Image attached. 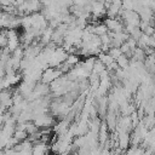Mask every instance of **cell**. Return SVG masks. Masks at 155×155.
<instances>
[{
    "instance_id": "4",
    "label": "cell",
    "mask_w": 155,
    "mask_h": 155,
    "mask_svg": "<svg viewBox=\"0 0 155 155\" xmlns=\"http://www.w3.org/2000/svg\"><path fill=\"white\" fill-rule=\"evenodd\" d=\"M33 124L38 127V128H48L51 126L54 125V119L52 115H48V114H45V115H41V116H38L33 120Z\"/></svg>"
},
{
    "instance_id": "8",
    "label": "cell",
    "mask_w": 155,
    "mask_h": 155,
    "mask_svg": "<svg viewBox=\"0 0 155 155\" xmlns=\"http://www.w3.org/2000/svg\"><path fill=\"white\" fill-rule=\"evenodd\" d=\"M114 61L115 59H117L122 53H121V51H120V47H110L109 50H108V52H107Z\"/></svg>"
},
{
    "instance_id": "7",
    "label": "cell",
    "mask_w": 155,
    "mask_h": 155,
    "mask_svg": "<svg viewBox=\"0 0 155 155\" xmlns=\"http://www.w3.org/2000/svg\"><path fill=\"white\" fill-rule=\"evenodd\" d=\"M107 68L104 67V64L103 63H101L97 58H96V62H94V65H93V69H92V73H94V74H97V75H99L102 71H104Z\"/></svg>"
},
{
    "instance_id": "9",
    "label": "cell",
    "mask_w": 155,
    "mask_h": 155,
    "mask_svg": "<svg viewBox=\"0 0 155 155\" xmlns=\"http://www.w3.org/2000/svg\"><path fill=\"white\" fill-rule=\"evenodd\" d=\"M154 80H155V74H154Z\"/></svg>"
},
{
    "instance_id": "6",
    "label": "cell",
    "mask_w": 155,
    "mask_h": 155,
    "mask_svg": "<svg viewBox=\"0 0 155 155\" xmlns=\"http://www.w3.org/2000/svg\"><path fill=\"white\" fill-rule=\"evenodd\" d=\"M115 62H116V64L120 69H127L128 65H130V58L125 54H121L117 59H115Z\"/></svg>"
},
{
    "instance_id": "1",
    "label": "cell",
    "mask_w": 155,
    "mask_h": 155,
    "mask_svg": "<svg viewBox=\"0 0 155 155\" xmlns=\"http://www.w3.org/2000/svg\"><path fill=\"white\" fill-rule=\"evenodd\" d=\"M67 57H68V53L65 52V50H64L62 46H61V47H57V48L53 51V53L51 54V57H50L48 67H50V68H58L62 63L65 62Z\"/></svg>"
},
{
    "instance_id": "3",
    "label": "cell",
    "mask_w": 155,
    "mask_h": 155,
    "mask_svg": "<svg viewBox=\"0 0 155 155\" xmlns=\"http://www.w3.org/2000/svg\"><path fill=\"white\" fill-rule=\"evenodd\" d=\"M110 33H120L125 31V25L120 18H105L103 22Z\"/></svg>"
},
{
    "instance_id": "5",
    "label": "cell",
    "mask_w": 155,
    "mask_h": 155,
    "mask_svg": "<svg viewBox=\"0 0 155 155\" xmlns=\"http://www.w3.org/2000/svg\"><path fill=\"white\" fill-rule=\"evenodd\" d=\"M97 59H98L101 63H103L105 68H107V67H109L111 63H114V62H115V61H114V59H113V58H111L107 52H101V53L98 54V58H97Z\"/></svg>"
},
{
    "instance_id": "2",
    "label": "cell",
    "mask_w": 155,
    "mask_h": 155,
    "mask_svg": "<svg viewBox=\"0 0 155 155\" xmlns=\"http://www.w3.org/2000/svg\"><path fill=\"white\" fill-rule=\"evenodd\" d=\"M62 75H64L59 69L57 68H47L46 70L42 71V75H41V82L46 84V85H50L52 84L54 80H57L58 78H61Z\"/></svg>"
}]
</instances>
